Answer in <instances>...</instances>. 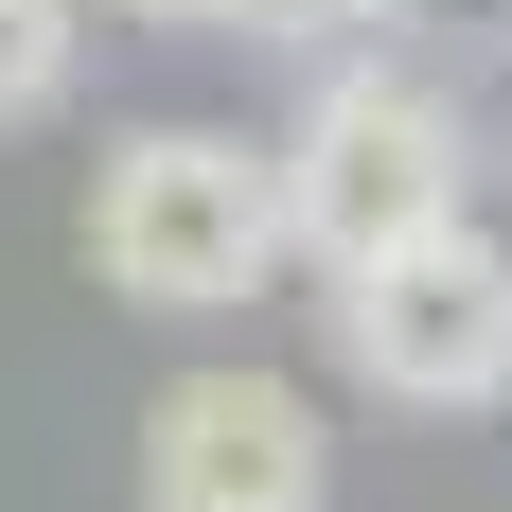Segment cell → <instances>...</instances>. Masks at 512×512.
Wrapping results in <instances>:
<instances>
[{"label": "cell", "mask_w": 512, "mask_h": 512, "mask_svg": "<svg viewBox=\"0 0 512 512\" xmlns=\"http://www.w3.org/2000/svg\"><path fill=\"white\" fill-rule=\"evenodd\" d=\"M124 18H177V36H212V0H124Z\"/></svg>", "instance_id": "obj_7"}, {"label": "cell", "mask_w": 512, "mask_h": 512, "mask_svg": "<svg viewBox=\"0 0 512 512\" xmlns=\"http://www.w3.org/2000/svg\"><path fill=\"white\" fill-rule=\"evenodd\" d=\"M89 265L142 318H212L283 265V177L248 124H124L89 177Z\"/></svg>", "instance_id": "obj_2"}, {"label": "cell", "mask_w": 512, "mask_h": 512, "mask_svg": "<svg viewBox=\"0 0 512 512\" xmlns=\"http://www.w3.org/2000/svg\"><path fill=\"white\" fill-rule=\"evenodd\" d=\"M336 371L389 389V407H424V424L512 407V248L460 212V230H424V248L336 265Z\"/></svg>", "instance_id": "obj_3"}, {"label": "cell", "mask_w": 512, "mask_h": 512, "mask_svg": "<svg viewBox=\"0 0 512 512\" xmlns=\"http://www.w3.org/2000/svg\"><path fill=\"white\" fill-rule=\"evenodd\" d=\"M407 18H424V0H212V36H248V53H318V71H336V53H389Z\"/></svg>", "instance_id": "obj_5"}, {"label": "cell", "mask_w": 512, "mask_h": 512, "mask_svg": "<svg viewBox=\"0 0 512 512\" xmlns=\"http://www.w3.org/2000/svg\"><path fill=\"white\" fill-rule=\"evenodd\" d=\"M71 53H89L71 0H0V124H36V106L71 89Z\"/></svg>", "instance_id": "obj_6"}, {"label": "cell", "mask_w": 512, "mask_h": 512, "mask_svg": "<svg viewBox=\"0 0 512 512\" xmlns=\"http://www.w3.org/2000/svg\"><path fill=\"white\" fill-rule=\"evenodd\" d=\"M318 495H336V424L283 371L230 354L142 407V512H318Z\"/></svg>", "instance_id": "obj_4"}, {"label": "cell", "mask_w": 512, "mask_h": 512, "mask_svg": "<svg viewBox=\"0 0 512 512\" xmlns=\"http://www.w3.org/2000/svg\"><path fill=\"white\" fill-rule=\"evenodd\" d=\"M265 177H283V248L371 265V248H424V230L477 212V124H460L442 71H407V53H336L301 89V124L265 142Z\"/></svg>", "instance_id": "obj_1"}]
</instances>
